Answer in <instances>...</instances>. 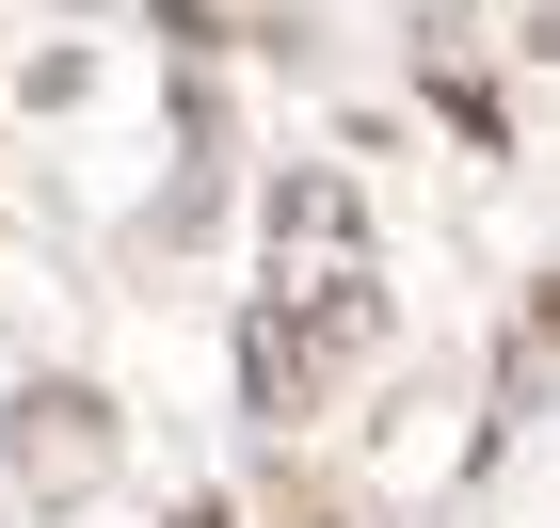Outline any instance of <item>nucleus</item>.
<instances>
[{"label":"nucleus","mask_w":560,"mask_h":528,"mask_svg":"<svg viewBox=\"0 0 560 528\" xmlns=\"http://www.w3.org/2000/svg\"><path fill=\"white\" fill-rule=\"evenodd\" d=\"M257 224H272V289H257V305L320 320L337 352H385V257H369V192H352L337 161H272Z\"/></svg>","instance_id":"1"},{"label":"nucleus","mask_w":560,"mask_h":528,"mask_svg":"<svg viewBox=\"0 0 560 528\" xmlns=\"http://www.w3.org/2000/svg\"><path fill=\"white\" fill-rule=\"evenodd\" d=\"M0 465H16L33 496H96V481H113V400H96V385H16Z\"/></svg>","instance_id":"2"},{"label":"nucleus","mask_w":560,"mask_h":528,"mask_svg":"<svg viewBox=\"0 0 560 528\" xmlns=\"http://www.w3.org/2000/svg\"><path fill=\"white\" fill-rule=\"evenodd\" d=\"M352 352L320 337V320H289V305H257L241 320V400H257V416H320V385H337Z\"/></svg>","instance_id":"3"},{"label":"nucleus","mask_w":560,"mask_h":528,"mask_svg":"<svg viewBox=\"0 0 560 528\" xmlns=\"http://www.w3.org/2000/svg\"><path fill=\"white\" fill-rule=\"evenodd\" d=\"M192 528H209V513H192Z\"/></svg>","instance_id":"4"}]
</instances>
